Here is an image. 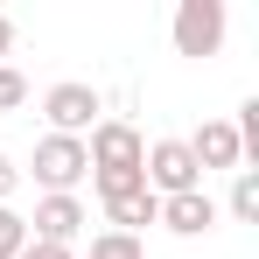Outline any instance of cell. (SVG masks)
I'll use <instances>...</instances> for the list:
<instances>
[{
    "label": "cell",
    "instance_id": "11",
    "mask_svg": "<svg viewBox=\"0 0 259 259\" xmlns=\"http://www.w3.org/2000/svg\"><path fill=\"white\" fill-rule=\"evenodd\" d=\"M91 259H147V245L126 238V231H98V238H91Z\"/></svg>",
    "mask_w": 259,
    "mask_h": 259
},
{
    "label": "cell",
    "instance_id": "14",
    "mask_svg": "<svg viewBox=\"0 0 259 259\" xmlns=\"http://www.w3.org/2000/svg\"><path fill=\"white\" fill-rule=\"evenodd\" d=\"M14 259H77V252H70V245H42V238H28Z\"/></svg>",
    "mask_w": 259,
    "mask_h": 259
},
{
    "label": "cell",
    "instance_id": "6",
    "mask_svg": "<svg viewBox=\"0 0 259 259\" xmlns=\"http://www.w3.org/2000/svg\"><path fill=\"white\" fill-rule=\"evenodd\" d=\"M84 224H91V217H84L77 196H42L35 217H28V238H42V245H70V252H77V231H84Z\"/></svg>",
    "mask_w": 259,
    "mask_h": 259
},
{
    "label": "cell",
    "instance_id": "12",
    "mask_svg": "<svg viewBox=\"0 0 259 259\" xmlns=\"http://www.w3.org/2000/svg\"><path fill=\"white\" fill-rule=\"evenodd\" d=\"M21 245H28V217L14 210V203H0V259H14Z\"/></svg>",
    "mask_w": 259,
    "mask_h": 259
},
{
    "label": "cell",
    "instance_id": "10",
    "mask_svg": "<svg viewBox=\"0 0 259 259\" xmlns=\"http://www.w3.org/2000/svg\"><path fill=\"white\" fill-rule=\"evenodd\" d=\"M231 217L238 224L259 217V168H231Z\"/></svg>",
    "mask_w": 259,
    "mask_h": 259
},
{
    "label": "cell",
    "instance_id": "9",
    "mask_svg": "<svg viewBox=\"0 0 259 259\" xmlns=\"http://www.w3.org/2000/svg\"><path fill=\"white\" fill-rule=\"evenodd\" d=\"M105 217H112V231L140 238V224L161 217V196H154V189H133V196H119V203H105Z\"/></svg>",
    "mask_w": 259,
    "mask_h": 259
},
{
    "label": "cell",
    "instance_id": "13",
    "mask_svg": "<svg viewBox=\"0 0 259 259\" xmlns=\"http://www.w3.org/2000/svg\"><path fill=\"white\" fill-rule=\"evenodd\" d=\"M21 105H28V77L14 63H0V112H21Z\"/></svg>",
    "mask_w": 259,
    "mask_h": 259
},
{
    "label": "cell",
    "instance_id": "5",
    "mask_svg": "<svg viewBox=\"0 0 259 259\" xmlns=\"http://www.w3.org/2000/svg\"><path fill=\"white\" fill-rule=\"evenodd\" d=\"M224 42V0H182L175 7V56H217Z\"/></svg>",
    "mask_w": 259,
    "mask_h": 259
},
{
    "label": "cell",
    "instance_id": "4",
    "mask_svg": "<svg viewBox=\"0 0 259 259\" xmlns=\"http://www.w3.org/2000/svg\"><path fill=\"white\" fill-rule=\"evenodd\" d=\"M140 175H147L154 196H189V189H203V168H196V154H189L182 140H154L147 161H140Z\"/></svg>",
    "mask_w": 259,
    "mask_h": 259
},
{
    "label": "cell",
    "instance_id": "15",
    "mask_svg": "<svg viewBox=\"0 0 259 259\" xmlns=\"http://www.w3.org/2000/svg\"><path fill=\"white\" fill-rule=\"evenodd\" d=\"M14 189H21V168H14V161H7V154H0V203H7V196H14Z\"/></svg>",
    "mask_w": 259,
    "mask_h": 259
},
{
    "label": "cell",
    "instance_id": "7",
    "mask_svg": "<svg viewBox=\"0 0 259 259\" xmlns=\"http://www.w3.org/2000/svg\"><path fill=\"white\" fill-rule=\"evenodd\" d=\"M182 147L196 154V168H203V175H210V168H238V161H245V147H238V126H231V119H203Z\"/></svg>",
    "mask_w": 259,
    "mask_h": 259
},
{
    "label": "cell",
    "instance_id": "3",
    "mask_svg": "<svg viewBox=\"0 0 259 259\" xmlns=\"http://www.w3.org/2000/svg\"><path fill=\"white\" fill-rule=\"evenodd\" d=\"M84 175H91L84 140H63V133H42V140H35V182H42L49 196H77Z\"/></svg>",
    "mask_w": 259,
    "mask_h": 259
},
{
    "label": "cell",
    "instance_id": "8",
    "mask_svg": "<svg viewBox=\"0 0 259 259\" xmlns=\"http://www.w3.org/2000/svg\"><path fill=\"white\" fill-rule=\"evenodd\" d=\"M154 224H168L175 238H203V231L217 224V203L203 196V189H189V196H161V217H154Z\"/></svg>",
    "mask_w": 259,
    "mask_h": 259
},
{
    "label": "cell",
    "instance_id": "2",
    "mask_svg": "<svg viewBox=\"0 0 259 259\" xmlns=\"http://www.w3.org/2000/svg\"><path fill=\"white\" fill-rule=\"evenodd\" d=\"M98 112H105V98L91 84H77V77L42 91V119H49V133H63V140H84V133L98 126Z\"/></svg>",
    "mask_w": 259,
    "mask_h": 259
},
{
    "label": "cell",
    "instance_id": "16",
    "mask_svg": "<svg viewBox=\"0 0 259 259\" xmlns=\"http://www.w3.org/2000/svg\"><path fill=\"white\" fill-rule=\"evenodd\" d=\"M7 49H14V21L0 14V63H7Z\"/></svg>",
    "mask_w": 259,
    "mask_h": 259
},
{
    "label": "cell",
    "instance_id": "1",
    "mask_svg": "<svg viewBox=\"0 0 259 259\" xmlns=\"http://www.w3.org/2000/svg\"><path fill=\"white\" fill-rule=\"evenodd\" d=\"M84 161H91V175H140L147 140H140V126H126V119H98L91 140H84Z\"/></svg>",
    "mask_w": 259,
    "mask_h": 259
}]
</instances>
